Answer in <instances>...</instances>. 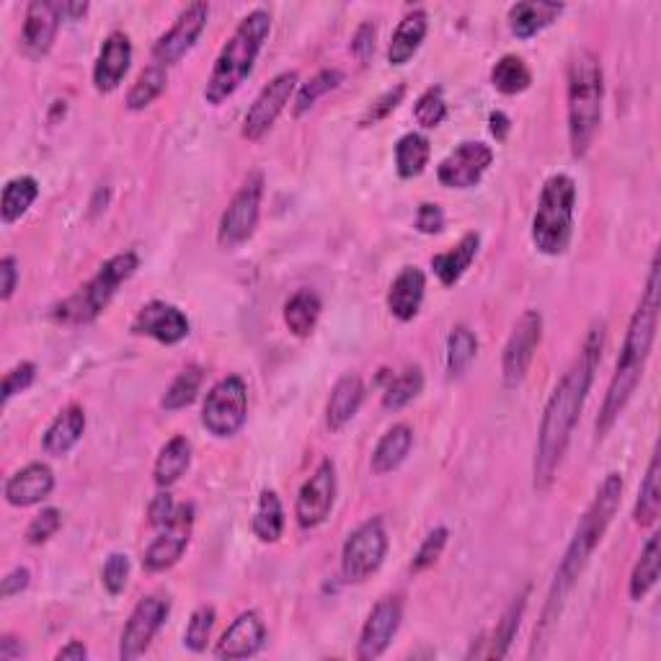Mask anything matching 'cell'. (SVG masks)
I'll return each mask as SVG.
<instances>
[{
	"mask_svg": "<svg viewBox=\"0 0 661 661\" xmlns=\"http://www.w3.org/2000/svg\"><path fill=\"white\" fill-rule=\"evenodd\" d=\"M605 337H608L605 321H595L589 326L579 357L564 372V378L558 380L546 403L533 463V484L538 492H548L554 486L558 468H561L566 450L571 445V434L579 424L581 409H585L589 391H592L595 372L602 362Z\"/></svg>",
	"mask_w": 661,
	"mask_h": 661,
	"instance_id": "cell-1",
	"label": "cell"
},
{
	"mask_svg": "<svg viewBox=\"0 0 661 661\" xmlns=\"http://www.w3.org/2000/svg\"><path fill=\"white\" fill-rule=\"evenodd\" d=\"M620 502H623V476L612 471L605 476L600 488H597L592 504H589L585 515H581L577 533H574L569 548H566L561 564H558L554 585H550V592L546 600V610H543L540 626L538 631H535L533 654H538L550 631H554V626L558 623V618H561L566 600H569V595L574 592V587H577L579 577L587 569L589 558H592L597 546L602 543L605 533H608V527L612 525V519H616Z\"/></svg>",
	"mask_w": 661,
	"mask_h": 661,
	"instance_id": "cell-2",
	"label": "cell"
},
{
	"mask_svg": "<svg viewBox=\"0 0 661 661\" xmlns=\"http://www.w3.org/2000/svg\"><path fill=\"white\" fill-rule=\"evenodd\" d=\"M659 271H661L659 256H654L647 277V287H643L641 302L639 308L633 310L631 323H628L623 349H620L608 395H605L600 416H597V424H595L597 440L608 437L612 426L618 424V419L623 416L628 403H631L636 388H639L643 380V370H647L651 349H654L657 326H659V290H661Z\"/></svg>",
	"mask_w": 661,
	"mask_h": 661,
	"instance_id": "cell-3",
	"label": "cell"
},
{
	"mask_svg": "<svg viewBox=\"0 0 661 661\" xmlns=\"http://www.w3.org/2000/svg\"><path fill=\"white\" fill-rule=\"evenodd\" d=\"M269 34L271 13L267 8H254L251 13L240 19L233 37L223 44L220 54H217L213 73H209V81L205 85V101L209 106H220L230 96H236V91L254 73V65L259 60Z\"/></svg>",
	"mask_w": 661,
	"mask_h": 661,
	"instance_id": "cell-4",
	"label": "cell"
},
{
	"mask_svg": "<svg viewBox=\"0 0 661 661\" xmlns=\"http://www.w3.org/2000/svg\"><path fill=\"white\" fill-rule=\"evenodd\" d=\"M569 99V145L574 158H585L592 147L605 112V70L592 50L574 52L566 70Z\"/></svg>",
	"mask_w": 661,
	"mask_h": 661,
	"instance_id": "cell-5",
	"label": "cell"
},
{
	"mask_svg": "<svg viewBox=\"0 0 661 661\" xmlns=\"http://www.w3.org/2000/svg\"><path fill=\"white\" fill-rule=\"evenodd\" d=\"M137 269L140 256L135 251H122L106 259L96 271V277H91L81 290L52 308V321L62 326L93 323L109 308L120 287L135 277Z\"/></svg>",
	"mask_w": 661,
	"mask_h": 661,
	"instance_id": "cell-6",
	"label": "cell"
},
{
	"mask_svg": "<svg viewBox=\"0 0 661 661\" xmlns=\"http://www.w3.org/2000/svg\"><path fill=\"white\" fill-rule=\"evenodd\" d=\"M574 215H577V182L569 174L548 176L533 215V246L543 256H564L574 238Z\"/></svg>",
	"mask_w": 661,
	"mask_h": 661,
	"instance_id": "cell-7",
	"label": "cell"
},
{
	"mask_svg": "<svg viewBox=\"0 0 661 661\" xmlns=\"http://www.w3.org/2000/svg\"><path fill=\"white\" fill-rule=\"evenodd\" d=\"M248 419V385L240 375H228L209 388L202 406V426L217 440L236 437Z\"/></svg>",
	"mask_w": 661,
	"mask_h": 661,
	"instance_id": "cell-8",
	"label": "cell"
},
{
	"mask_svg": "<svg viewBox=\"0 0 661 661\" xmlns=\"http://www.w3.org/2000/svg\"><path fill=\"white\" fill-rule=\"evenodd\" d=\"M388 533L385 523L380 517H370L349 533V538L341 548V577L349 585H362L383 566L388 556Z\"/></svg>",
	"mask_w": 661,
	"mask_h": 661,
	"instance_id": "cell-9",
	"label": "cell"
},
{
	"mask_svg": "<svg viewBox=\"0 0 661 661\" xmlns=\"http://www.w3.org/2000/svg\"><path fill=\"white\" fill-rule=\"evenodd\" d=\"M261 202H264V174L254 171V174L244 182V186L233 194L228 207H225V213L220 215V223H217V244H220V248L233 251V248L244 246L246 240H251L256 228H259Z\"/></svg>",
	"mask_w": 661,
	"mask_h": 661,
	"instance_id": "cell-10",
	"label": "cell"
},
{
	"mask_svg": "<svg viewBox=\"0 0 661 661\" xmlns=\"http://www.w3.org/2000/svg\"><path fill=\"white\" fill-rule=\"evenodd\" d=\"M540 341H543L540 310H525V313L519 316V321L515 323V329H512L507 344H504V354H502L504 388L515 391V388L525 383Z\"/></svg>",
	"mask_w": 661,
	"mask_h": 661,
	"instance_id": "cell-11",
	"label": "cell"
},
{
	"mask_svg": "<svg viewBox=\"0 0 661 661\" xmlns=\"http://www.w3.org/2000/svg\"><path fill=\"white\" fill-rule=\"evenodd\" d=\"M298 70H285V73L275 75L264 85L259 96L254 99V104L248 106L244 116V130H240V135H244L248 143H259V140L275 127L279 114L285 112V106L290 104L295 91H298Z\"/></svg>",
	"mask_w": 661,
	"mask_h": 661,
	"instance_id": "cell-12",
	"label": "cell"
},
{
	"mask_svg": "<svg viewBox=\"0 0 661 661\" xmlns=\"http://www.w3.org/2000/svg\"><path fill=\"white\" fill-rule=\"evenodd\" d=\"M194 519H197V512H194V504H178L176 515L171 517V523H166L155 535V540L145 548L143 554V569L147 574H161L174 569V566L182 561V556L186 554L192 543V533H194Z\"/></svg>",
	"mask_w": 661,
	"mask_h": 661,
	"instance_id": "cell-13",
	"label": "cell"
},
{
	"mask_svg": "<svg viewBox=\"0 0 661 661\" xmlns=\"http://www.w3.org/2000/svg\"><path fill=\"white\" fill-rule=\"evenodd\" d=\"M171 616V600L163 595H147L130 612L120 639V659L135 661L151 649V643Z\"/></svg>",
	"mask_w": 661,
	"mask_h": 661,
	"instance_id": "cell-14",
	"label": "cell"
},
{
	"mask_svg": "<svg viewBox=\"0 0 661 661\" xmlns=\"http://www.w3.org/2000/svg\"><path fill=\"white\" fill-rule=\"evenodd\" d=\"M337 465H333L331 457H323L313 471V476L302 484L298 502H295V519H298L302 530H316L329 519L333 502H337Z\"/></svg>",
	"mask_w": 661,
	"mask_h": 661,
	"instance_id": "cell-15",
	"label": "cell"
},
{
	"mask_svg": "<svg viewBox=\"0 0 661 661\" xmlns=\"http://www.w3.org/2000/svg\"><path fill=\"white\" fill-rule=\"evenodd\" d=\"M209 19V6L207 3H189L182 13L176 16L174 27L155 39L153 44V60L155 65H176L182 62L186 54L194 50L202 31L207 29Z\"/></svg>",
	"mask_w": 661,
	"mask_h": 661,
	"instance_id": "cell-16",
	"label": "cell"
},
{
	"mask_svg": "<svg viewBox=\"0 0 661 661\" xmlns=\"http://www.w3.org/2000/svg\"><path fill=\"white\" fill-rule=\"evenodd\" d=\"M494 163L492 145L481 140H465L437 166V182L447 189H473Z\"/></svg>",
	"mask_w": 661,
	"mask_h": 661,
	"instance_id": "cell-17",
	"label": "cell"
},
{
	"mask_svg": "<svg viewBox=\"0 0 661 661\" xmlns=\"http://www.w3.org/2000/svg\"><path fill=\"white\" fill-rule=\"evenodd\" d=\"M401 620H403L401 597H383V600L370 610L368 620H364L360 643H357V659L375 661L383 657L401 631Z\"/></svg>",
	"mask_w": 661,
	"mask_h": 661,
	"instance_id": "cell-18",
	"label": "cell"
},
{
	"mask_svg": "<svg viewBox=\"0 0 661 661\" xmlns=\"http://www.w3.org/2000/svg\"><path fill=\"white\" fill-rule=\"evenodd\" d=\"M132 333L158 341L163 347H174L189 337V318L174 302L151 300L132 321Z\"/></svg>",
	"mask_w": 661,
	"mask_h": 661,
	"instance_id": "cell-19",
	"label": "cell"
},
{
	"mask_svg": "<svg viewBox=\"0 0 661 661\" xmlns=\"http://www.w3.org/2000/svg\"><path fill=\"white\" fill-rule=\"evenodd\" d=\"M62 19V6L54 0H31L23 13L21 27V50L27 58L39 60L50 54L54 39H58Z\"/></svg>",
	"mask_w": 661,
	"mask_h": 661,
	"instance_id": "cell-20",
	"label": "cell"
},
{
	"mask_svg": "<svg viewBox=\"0 0 661 661\" xmlns=\"http://www.w3.org/2000/svg\"><path fill=\"white\" fill-rule=\"evenodd\" d=\"M267 623L256 610L240 612V616L228 626V631L220 636L215 647V659L220 661H236V659H251L267 647Z\"/></svg>",
	"mask_w": 661,
	"mask_h": 661,
	"instance_id": "cell-21",
	"label": "cell"
},
{
	"mask_svg": "<svg viewBox=\"0 0 661 661\" xmlns=\"http://www.w3.org/2000/svg\"><path fill=\"white\" fill-rule=\"evenodd\" d=\"M132 39L124 31H112L101 42L99 58L93 62V89L99 93H112L122 85L132 68Z\"/></svg>",
	"mask_w": 661,
	"mask_h": 661,
	"instance_id": "cell-22",
	"label": "cell"
},
{
	"mask_svg": "<svg viewBox=\"0 0 661 661\" xmlns=\"http://www.w3.org/2000/svg\"><path fill=\"white\" fill-rule=\"evenodd\" d=\"M54 492V471L47 463H29L6 481L3 496L16 509L37 507Z\"/></svg>",
	"mask_w": 661,
	"mask_h": 661,
	"instance_id": "cell-23",
	"label": "cell"
},
{
	"mask_svg": "<svg viewBox=\"0 0 661 661\" xmlns=\"http://www.w3.org/2000/svg\"><path fill=\"white\" fill-rule=\"evenodd\" d=\"M426 295V275L419 267H403L399 271V277L391 282V290H388V310L395 321L409 323L414 321L422 310Z\"/></svg>",
	"mask_w": 661,
	"mask_h": 661,
	"instance_id": "cell-24",
	"label": "cell"
},
{
	"mask_svg": "<svg viewBox=\"0 0 661 661\" xmlns=\"http://www.w3.org/2000/svg\"><path fill=\"white\" fill-rule=\"evenodd\" d=\"M364 395H368V388H364V380L360 375H354V372L341 375L337 385L331 388L329 403H326V426H329L331 432L344 430V426L360 414Z\"/></svg>",
	"mask_w": 661,
	"mask_h": 661,
	"instance_id": "cell-25",
	"label": "cell"
},
{
	"mask_svg": "<svg viewBox=\"0 0 661 661\" xmlns=\"http://www.w3.org/2000/svg\"><path fill=\"white\" fill-rule=\"evenodd\" d=\"M430 34V13L424 8L409 11L395 27L391 44H388V62L393 68H403L406 62L414 60V54L422 50L424 39Z\"/></svg>",
	"mask_w": 661,
	"mask_h": 661,
	"instance_id": "cell-26",
	"label": "cell"
},
{
	"mask_svg": "<svg viewBox=\"0 0 661 661\" xmlns=\"http://www.w3.org/2000/svg\"><path fill=\"white\" fill-rule=\"evenodd\" d=\"M566 11L564 3H546V0H523V3H515L509 8L507 21L512 34L517 39H533L538 37L540 31H546L548 27L561 19V13Z\"/></svg>",
	"mask_w": 661,
	"mask_h": 661,
	"instance_id": "cell-27",
	"label": "cell"
},
{
	"mask_svg": "<svg viewBox=\"0 0 661 661\" xmlns=\"http://www.w3.org/2000/svg\"><path fill=\"white\" fill-rule=\"evenodd\" d=\"M85 432V411L78 403H70L54 416V422L47 426L42 437V450L52 457H62L81 442Z\"/></svg>",
	"mask_w": 661,
	"mask_h": 661,
	"instance_id": "cell-28",
	"label": "cell"
},
{
	"mask_svg": "<svg viewBox=\"0 0 661 661\" xmlns=\"http://www.w3.org/2000/svg\"><path fill=\"white\" fill-rule=\"evenodd\" d=\"M414 447V430L409 424H393L383 437L378 440L375 450H372L370 468L375 476H388V473L399 471Z\"/></svg>",
	"mask_w": 661,
	"mask_h": 661,
	"instance_id": "cell-29",
	"label": "cell"
},
{
	"mask_svg": "<svg viewBox=\"0 0 661 661\" xmlns=\"http://www.w3.org/2000/svg\"><path fill=\"white\" fill-rule=\"evenodd\" d=\"M481 248L478 233H465L450 251H442L432 259V269L437 279L445 287H455L465 277V271L471 269V264L476 261Z\"/></svg>",
	"mask_w": 661,
	"mask_h": 661,
	"instance_id": "cell-30",
	"label": "cell"
},
{
	"mask_svg": "<svg viewBox=\"0 0 661 661\" xmlns=\"http://www.w3.org/2000/svg\"><path fill=\"white\" fill-rule=\"evenodd\" d=\"M192 465V442L184 434L171 437L166 445L161 447L158 457L153 465V481L158 488H171L186 476Z\"/></svg>",
	"mask_w": 661,
	"mask_h": 661,
	"instance_id": "cell-31",
	"label": "cell"
},
{
	"mask_svg": "<svg viewBox=\"0 0 661 661\" xmlns=\"http://www.w3.org/2000/svg\"><path fill=\"white\" fill-rule=\"evenodd\" d=\"M321 313H323L321 298H318V292L306 290V287L298 292H292L282 308L285 326L290 329L292 337L298 339H308L310 333L316 331Z\"/></svg>",
	"mask_w": 661,
	"mask_h": 661,
	"instance_id": "cell-32",
	"label": "cell"
},
{
	"mask_svg": "<svg viewBox=\"0 0 661 661\" xmlns=\"http://www.w3.org/2000/svg\"><path fill=\"white\" fill-rule=\"evenodd\" d=\"M659 538L661 535L654 533L647 540L639 561H636V566H633L631 579H628V595H631L633 602L647 600V597L651 595V589H654L659 581V564H661V546H659L661 540Z\"/></svg>",
	"mask_w": 661,
	"mask_h": 661,
	"instance_id": "cell-33",
	"label": "cell"
},
{
	"mask_svg": "<svg viewBox=\"0 0 661 661\" xmlns=\"http://www.w3.org/2000/svg\"><path fill=\"white\" fill-rule=\"evenodd\" d=\"M395 171L401 178H416L422 176L432 158V143L422 132H406L395 143Z\"/></svg>",
	"mask_w": 661,
	"mask_h": 661,
	"instance_id": "cell-34",
	"label": "cell"
},
{
	"mask_svg": "<svg viewBox=\"0 0 661 661\" xmlns=\"http://www.w3.org/2000/svg\"><path fill=\"white\" fill-rule=\"evenodd\" d=\"M39 197V182L34 176H16L0 194V220L3 225L19 223Z\"/></svg>",
	"mask_w": 661,
	"mask_h": 661,
	"instance_id": "cell-35",
	"label": "cell"
},
{
	"mask_svg": "<svg viewBox=\"0 0 661 661\" xmlns=\"http://www.w3.org/2000/svg\"><path fill=\"white\" fill-rule=\"evenodd\" d=\"M254 535L267 546H275L279 538L285 535V507L282 499H279L277 492L271 488H264L259 494V504H256V515H254Z\"/></svg>",
	"mask_w": 661,
	"mask_h": 661,
	"instance_id": "cell-36",
	"label": "cell"
},
{
	"mask_svg": "<svg viewBox=\"0 0 661 661\" xmlns=\"http://www.w3.org/2000/svg\"><path fill=\"white\" fill-rule=\"evenodd\" d=\"M527 597H530V587H527L519 597H515L509 608L504 610L499 626H496L492 641H488V651H486L488 659L509 657L512 643H515L519 626H523V618H525V610H527Z\"/></svg>",
	"mask_w": 661,
	"mask_h": 661,
	"instance_id": "cell-37",
	"label": "cell"
},
{
	"mask_svg": "<svg viewBox=\"0 0 661 661\" xmlns=\"http://www.w3.org/2000/svg\"><path fill=\"white\" fill-rule=\"evenodd\" d=\"M492 85L502 96H519L533 85V70L519 54H504L492 68Z\"/></svg>",
	"mask_w": 661,
	"mask_h": 661,
	"instance_id": "cell-38",
	"label": "cell"
},
{
	"mask_svg": "<svg viewBox=\"0 0 661 661\" xmlns=\"http://www.w3.org/2000/svg\"><path fill=\"white\" fill-rule=\"evenodd\" d=\"M659 453L654 450L651 455V463L647 468V476H643V484L639 488V499H636V509H633V523L639 527H651L657 525L659 512H661V488H659Z\"/></svg>",
	"mask_w": 661,
	"mask_h": 661,
	"instance_id": "cell-39",
	"label": "cell"
},
{
	"mask_svg": "<svg viewBox=\"0 0 661 661\" xmlns=\"http://www.w3.org/2000/svg\"><path fill=\"white\" fill-rule=\"evenodd\" d=\"M424 391V370L419 364H411L399 375L391 378V383L383 391V409L385 411H401L409 403H414Z\"/></svg>",
	"mask_w": 661,
	"mask_h": 661,
	"instance_id": "cell-40",
	"label": "cell"
},
{
	"mask_svg": "<svg viewBox=\"0 0 661 661\" xmlns=\"http://www.w3.org/2000/svg\"><path fill=\"white\" fill-rule=\"evenodd\" d=\"M478 357V337L471 326L457 323L447 337V372L453 378H461Z\"/></svg>",
	"mask_w": 661,
	"mask_h": 661,
	"instance_id": "cell-41",
	"label": "cell"
},
{
	"mask_svg": "<svg viewBox=\"0 0 661 661\" xmlns=\"http://www.w3.org/2000/svg\"><path fill=\"white\" fill-rule=\"evenodd\" d=\"M166 85H168L166 68H163V65L145 68L143 73H140L135 78L132 89L127 91V99H124V106H127L130 112H145V109L151 106L153 101L158 99L163 91H166Z\"/></svg>",
	"mask_w": 661,
	"mask_h": 661,
	"instance_id": "cell-42",
	"label": "cell"
},
{
	"mask_svg": "<svg viewBox=\"0 0 661 661\" xmlns=\"http://www.w3.org/2000/svg\"><path fill=\"white\" fill-rule=\"evenodd\" d=\"M202 383H205V372L197 364H189V368H184L178 375L174 378V383L166 388V393H163L161 399V406L166 411H182V409H189L194 401H197V395L202 391Z\"/></svg>",
	"mask_w": 661,
	"mask_h": 661,
	"instance_id": "cell-43",
	"label": "cell"
},
{
	"mask_svg": "<svg viewBox=\"0 0 661 661\" xmlns=\"http://www.w3.org/2000/svg\"><path fill=\"white\" fill-rule=\"evenodd\" d=\"M344 83V73H341L339 68H323L318 70V73L310 78L308 83H302L298 89V96H295V109L292 114L295 116H302L308 114L310 109H313L318 101H321L326 93L337 91L339 85Z\"/></svg>",
	"mask_w": 661,
	"mask_h": 661,
	"instance_id": "cell-44",
	"label": "cell"
},
{
	"mask_svg": "<svg viewBox=\"0 0 661 661\" xmlns=\"http://www.w3.org/2000/svg\"><path fill=\"white\" fill-rule=\"evenodd\" d=\"M215 620H217V612L213 605H199V608L192 612L189 623H186V631H184V647L189 649L192 654H202V651H207Z\"/></svg>",
	"mask_w": 661,
	"mask_h": 661,
	"instance_id": "cell-45",
	"label": "cell"
},
{
	"mask_svg": "<svg viewBox=\"0 0 661 661\" xmlns=\"http://www.w3.org/2000/svg\"><path fill=\"white\" fill-rule=\"evenodd\" d=\"M414 120L422 124L424 130H437L442 122L447 120V101L442 85H432L426 89L414 104Z\"/></svg>",
	"mask_w": 661,
	"mask_h": 661,
	"instance_id": "cell-46",
	"label": "cell"
},
{
	"mask_svg": "<svg viewBox=\"0 0 661 661\" xmlns=\"http://www.w3.org/2000/svg\"><path fill=\"white\" fill-rule=\"evenodd\" d=\"M406 83H399L393 85V89H388L385 93H380V96L372 101V104L364 109L362 120L360 124L362 127H375V124H380L383 120H388L395 109H399L403 104V99H406Z\"/></svg>",
	"mask_w": 661,
	"mask_h": 661,
	"instance_id": "cell-47",
	"label": "cell"
},
{
	"mask_svg": "<svg viewBox=\"0 0 661 661\" xmlns=\"http://www.w3.org/2000/svg\"><path fill=\"white\" fill-rule=\"evenodd\" d=\"M447 540H450L447 527H434V530L426 535V538L422 540V546H419V550L414 554V561H411V571L422 574L426 569H432V566L442 558V554H445Z\"/></svg>",
	"mask_w": 661,
	"mask_h": 661,
	"instance_id": "cell-48",
	"label": "cell"
},
{
	"mask_svg": "<svg viewBox=\"0 0 661 661\" xmlns=\"http://www.w3.org/2000/svg\"><path fill=\"white\" fill-rule=\"evenodd\" d=\"M60 527H62V512L58 507H44L39 515L31 517V523L27 527V543L29 546H42V543L58 535Z\"/></svg>",
	"mask_w": 661,
	"mask_h": 661,
	"instance_id": "cell-49",
	"label": "cell"
},
{
	"mask_svg": "<svg viewBox=\"0 0 661 661\" xmlns=\"http://www.w3.org/2000/svg\"><path fill=\"white\" fill-rule=\"evenodd\" d=\"M130 581V558L124 554H112L101 569V585L112 597H120Z\"/></svg>",
	"mask_w": 661,
	"mask_h": 661,
	"instance_id": "cell-50",
	"label": "cell"
},
{
	"mask_svg": "<svg viewBox=\"0 0 661 661\" xmlns=\"http://www.w3.org/2000/svg\"><path fill=\"white\" fill-rule=\"evenodd\" d=\"M37 380V364L34 362H19L3 375V406L11 403L19 393H27Z\"/></svg>",
	"mask_w": 661,
	"mask_h": 661,
	"instance_id": "cell-51",
	"label": "cell"
},
{
	"mask_svg": "<svg viewBox=\"0 0 661 661\" xmlns=\"http://www.w3.org/2000/svg\"><path fill=\"white\" fill-rule=\"evenodd\" d=\"M414 225L424 236H437V233L445 230V213H442V207L434 205V202H422L416 209Z\"/></svg>",
	"mask_w": 661,
	"mask_h": 661,
	"instance_id": "cell-52",
	"label": "cell"
},
{
	"mask_svg": "<svg viewBox=\"0 0 661 661\" xmlns=\"http://www.w3.org/2000/svg\"><path fill=\"white\" fill-rule=\"evenodd\" d=\"M178 504L174 502V496L168 494V488H163L161 494L153 496L151 507H147V523H151L155 530H161L163 525L171 523V517L176 515Z\"/></svg>",
	"mask_w": 661,
	"mask_h": 661,
	"instance_id": "cell-53",
	"label": "cell"
},
{
	"mask_svg": "<svg viewBox=\"0 0 661 661\" xmlns=\"http://www.w3.org/2000/svg\"><path fill=\"white\" fill-rule=\"evenodd\" d=\"M375 37H378V27L372 21H364L357 27L354 37H352V54L362 65H368L372 52H375Z\"/></svg>",
	"mask_w": 661,
	"mask_h": 661,
	"instance_id": "cell-54",
	"label": "cell"
},
{
	"mask_svg": "<svg viewBox=\"0 0 661 661\" xmlns=\"http://www.w3.org/2000/svg\"><path fill=\"white\" fill-rule=\"evenodd\" d=\"M29 585H31V571L27 566H16V569L8 571L3 581H0V597H3V600H11V597L27 592Z\"/></svg>",
	"mask_w": 661,
	"mask_h": 661,
	"instance_id": "cell-55",
	"label": "cell"
},
{
	"mask_svg": "<svg viewBox=\"0 0 661 661\" xmlns=\"http://www.w3.org/2000/svg\"><path fill=\"white\" fill-rule=\"evenodd\" d=\"M16 285H19V264H16V256H3L0 259V300H11Z\"/></svg>",
	"mask_w": 661,
	"mask_h": 661,
	"instance_id": "cell-56",
	"label": "cell"
},
{
	"mask_svg": "<svg viewBox=\"0 0 661 661\" xmlns=\"http://www.w3.org/2000/svg\"><path fill=\"white\" fill-rule=\"evenodd\" d=\"M23 657V643L11 633L0 636V661H16Z\"/></svg>",
	"mask_w": 661,
	"mask_h": 661,
	"instance_id": "cell-57",
	"label": "cell"
},
{
	"mask_svg": "<svg viewBox=\"0 0 661 661\" xmlns=\"http://www.w3.org/2000/svg\"><path fill=\"white\" fill-rule=\"evenodd\" d=\"M488 130H492L496 143H504L512 130V120L504 112H492V116H488Z\"/></svg>",
	"mask_w": 661,
	"mask_h": 661,
	"instance_id": "cell-58",
	"label": "cell"
},
{
	"mask_svg": "<svg viewBox=\"0 0 661 661\" xmlns=\"http://www.w3.org/2000/svg\"><path fill=\"white\" fill-rule=\"evenodd\" d=\"M89 659V649H85L83 641H68L58 654H54V661H85Z\"/></svg>",
	"mask_w": 661,
	"mask_h": 661,
	"instance_id": "cell-59",
	"label": "cell"
},
{
	"mask_svg": "<svg viewBox=\"0 0 661 661\" xmlns=\"http://www.w3.org/2000/svg\"><path fill=\"white\" fill-rule=\"evenodd\" d=\"M62 6V19L65 21H81L85 13H89V3H75V0H68V3H60Z\"/></svg>",
	"mask_w": 661,
	"mask_h": 661,
	"instance_id": "cell-60",
	"label": "cell"
}]
</instances>
